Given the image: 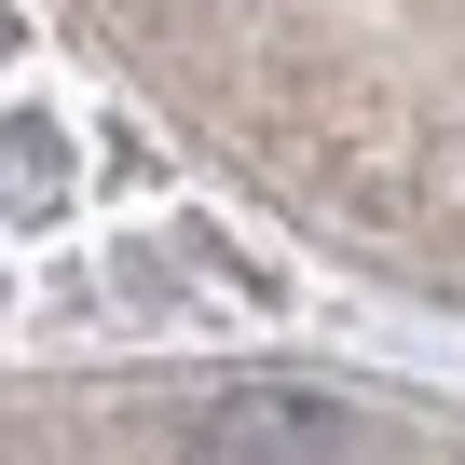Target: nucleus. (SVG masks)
I'll list each match as a JSON object with an SVG mask.
<instances>
[{
  "label": "nucleus",
  "mask_w": 465,
  "mask_h": 465,
  "mask_svg": "<svg viewBox=\"0 0 465 465\" xmlns=\"http://www.w3.org/2000/svg\"><path fill=\"white\" fill-rule=\"evenodd\" d=\"M192 465H370V424L342 397H302V383H232L192 424Z\"/></svg>",
  "instance_id": "1"
}]
</instances>
